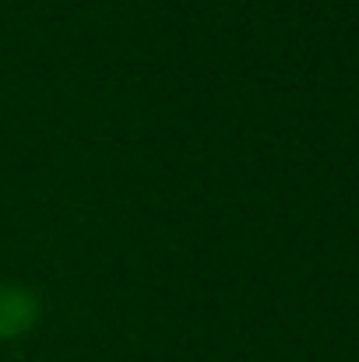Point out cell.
<instances>
[{"label": "cell", "instance_id": "6da1fadb", "mask_svg": "<svg viewBox=\"0 0 359 362\" xmlns=\"http://www.w3.org/2000/svg\"><path fill=\"white\" fill-rule=\"evenodd\" d=\"M42 317L39 296L25 285H0V341H14L21 334H28Z\"/></svg>", "mask_w": 359, "mask_h": 362}]
</instances>
